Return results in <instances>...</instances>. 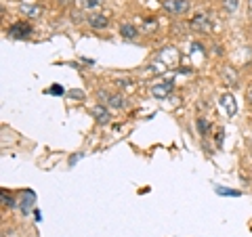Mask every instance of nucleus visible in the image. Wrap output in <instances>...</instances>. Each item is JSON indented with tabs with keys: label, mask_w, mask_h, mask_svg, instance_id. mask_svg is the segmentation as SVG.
<instances>
[{
	"label": "nucleus",
	"mask_w": 252,
	"mask_h": 237,
	"mask_svg": "<svg viewBox=\"0 0 252 237\" xmlns=\"http://www.w3.org/2000/svg\"><path fill=\"white\" fill-rule=\"evenodd\" d=\"M97 99H99V103H103L107 105L109 109H124L126 105V99L122 97L120 92H112V90H107V89H101L97 90Z\"/></svg>",
	"instance_id": "1"
},
{
	"label": "nucleus",
	"mask_w": 252,
	"mask_h": 237,
	"mask_svg": "<svg viewBox=\"0 0 252 237\" xmlns=\"http://www.w3.org/2000/svg\"><path fill=\"white\" fill-rule=\"evenodd\" d=\"M189 0H162V9L175 15V17H181V15H185L189 11Z\"/></svg>",
	"instance_id": "2"
},
{
	"label": "nucleus",
	"mask_w": 252,
	"mask_h": 237,
	"mask_svg": "<svg viewBox=\"0 0 252 237\" xmlns=\"http://www.w3.org/2000/svg\"><path fill=\"white\" fill-rule=\"evenodd\" d=\"M30 34H32V26L28 21H15L13 26L6 30V36L15 38V40H26V38H30Z\"/></svg>",
	"instance_id": "3"
},
{
	"label": "nucleus",
	"mask_w": 252,
	"mask_h": 237,
	"mask_svg": "<svg viewBox=\"0 0 252 237\" xmlns=\"http://www.w3.org/2000/svg\"><path fill=\"white\" fill-rule=\"evenodd\" d=\"M189 28H191L193 31H204V34H208V31H212V21L208 15L204 13H195L191 19H189Z\"/></svg>",
	"instance_id": "4"
},
{
	"label": "nucleus",
	"mask_w": 252,
	"mask_h": 237,
	"mask_svg": "<svg viewBox=\"0 0 252 237\" xmlns=\"http://www.w3.org/2000/svg\"><path fill=\"white\" fill-rule=\"evenodd\" d=\"M91 116L94 118V122L97 124H107L109 120H112V114H109V107L107 105H103V103H97V105H93V109H91Z\"/></svg>",
	"instance_id": "5"
},
{
	"label": "nucleus",
	"mask_w": 252,
	"mask_h": 237,
	"mask_svg": "<svg viewBox=\"0 0 252 237\" xmlns=\"http://www.w3.org/2000/svg\"><path fill=\"white\" fill-rule=\"evenodd\" d=\"M172 89H175V82L172 80H164V82H158L152 86V94L156 99H166L168 94L172 92Z\"/></svg>",
	"instance_id": "6"
},
{
	"label": "nucleus",
	"mask_w": 252,
	"mask_h": 237,
	"mask_svg": "<svg viewBox=\"0 0 252 237\" xmlns=\"http://www.w3.org/2000/svg\"><path fill=\"white\" fill-rule=\"evenodd\" d=\"M220 107H223V112L227 116H235V114H238V103H235V99H233L231 92L220 94Z\"/></svg>",
	"instance_id": "7"
},
{
	"label": "nucleus",
	"mask_w": 252,
	"mask_h": 237,
	"mask_svg": "<svg viewBox=\"0 0 252 237\" xmlns=\"http://www.w3.org/2000/svg\"><path fill=\"white\" fill-rule=\"evenodd\" d=\"M19 11L26 15V19H38L40 15L44 13V9L40 4H32V2H26V4H21L19 6Z\"/></svg>",
	"instance_id": "8"
},
{
	"label": "nucleus",
	"mask_w": 252,
	"mask_h": 237,
	"mask_svg": "<svg viewBox=\"0 0 252 237\" xmlns=\"http://www.w3.org/2000/svg\"><path fill=\"white\" fill-rule=\"evenodd\" d=\"M86 21H89V26L93 30H105L109 26V19L105 15H99V13H91L89 17H86Z\"/></svg>",
	"instance_id": "9"
},
{
	"label": "nucleus",
	"mask_w": 252,
	"mask_h": 237,
	"mask_svg": "<svg viewBox=\"0 0 252 237\" xmlns=\"http://www.w3.org/2000/svg\"><path fill=\"white\" fill-rule=\"evenodd\" d=\"M19 204V208L23 214H30L32 208H34V204H36V195L32 193V191H26V193H21V200L17 202Z\"/></svg>",
	"instance_id": "10"
},
{
	"label": "nucleus",
	"mask_w": 252,
	"mask_h": 237,
	"mask_svg": "<svg viewBox=\"0 0 252 237\" xmlns=\"http://www.w3.org/2000/svg\"><path fill=\"white\" fill-rule=\"evenodd\" d=\"M120 36L128 38V40H135V38L139 36V30L132 26V23H122V26H120Z\"/></svg>",
	"instance_id": "11"
},
{
	"label": "nucleus",
	"mask_w": 252,
	"mask_h": 237,
	"mask_svg": "<svg viewBox=\"0 0 252 237\" xmlns=\"http://www.w3.org/2000/svg\"><path fill=\"white\" fill-rule=\"evenodd\" d=\"M223 80L227 82V86H235L238 84V76H235L231 67H223Z\"/></svg>",
	"instance_id": "12"
},
{
	"label": "nucleus",
	"mask_w": 252,
	"mask_h": 237,
	"mask_svg": "<svg viewBox=\"0 0 252 237\" xmlns=\"http://www.w3.org/2000/svg\"><path fill=\"white\" fill-rule=\"evenodd\" d=\"M78 2H80L82 9H86V11H94V9H99V6L103 4V0H78Z\"/></svg>",
	"instance_id": "13"
},
{
	"label": "nucleus",
	"mask_w": 252,
	"mask_h": 237,
	"mask_svg": "<svg viewBox=\"0 0 252 237\" xmlns=\"http://www.w3.org/2000/svg\"><path fill=\"white\" fill-rule=\"evenodd\" d=\"M0 197H2V206H4V208H15V206H17V202L13 200L11 193L6 191V189H2V191H0Z\"/></svg>",
	"instance_id": "14"
},
{
	"label": "nucleus",
	"mask_w": 252,
	"mask_h": 237,
	"mask_svg": "<svg viewBox=\"0 0 252 237\" xmlns=\"http://www.w3.org/2000/svg\"><path fill=\"white\" fill-rule=\"evenodd\" d=\"M195 126H198V130H200V134H202V137H208L210 124H208V120H206V118H198V122H195Z\"/></svg>",
	"instance_id": "15"
},
{
	"label": "nucleus",
	"mask_w": 252,
	"mask_h": 237,
	"mask_svg": "<svg viewBox=\"0 0 252 237\" xmlns=\"http://www.w3.org/2000/svg\"><path fill=\"white\" fill-rule=\"evenodd\" d=\"M238 0H223V9L225 11H229V13H233L235 9H238Z\"/></svg>",
	"instance_id": "16"
},
{
	"label": "nucleus",
	"mask_w": 252,
	"mask_h": 237,
	"mask_svg": "<svg viewBox=\"0 0 252 237\" xmlns=\"http://www.w3.org/2000/svg\"><path fill=\"white\" fill-rule=\"evenodd\" d=\"M130 84H132L130 78H126V80H124V78H122V80H116V86H118V89H126V86H130Z\"/></svg>",
	"instance_id": "17"
},
{
	"label": "nucleus",
	"mask_w": 252,
	"mask_h": 237,
	"mask_svg": "<svg viewBox=\"0 0 252 237\" xmlns=\"http://www.w3.org/2000/svg\"><path fill=\"white\" fill-rule=\"evenodd\" d=\"M69 17H72V23H80L82 21V11H72Z\"/></svg>",
	"instance_id": "18"
},
{
	"label": "nucleus",
	"mask_w": 252,
	"mask_h": 237,
	"mask_svg": "<svg viewBox=\"0 0 252 237\" xmlns=\"http://www.w3.org/2000/svg\"><path fill=\"white\" fill-rule=\"evenodd\" d=\"M63 92H65V90H63L59 84H53V89L49 90V94H63Z\"/></svg>",
	"instance_id": "19"
},
{
	"label": "nucleus",
	"mask_w": 252,
	"mask_h": 237,
	"mask_svg": "<svg viewBox=\"0 0 252 237\" xmlns=\"http://www.w3.org/2000/svg\"><path fill=\"white\" fill-rule=\"evenodd\" d=\"M69 97H78V99H84V92H82V90H69Z\"/></svg>",
	"instance_id": "20"
},
{
	"label": "nucleus",
	"mask_w": 252,
	"mask_h": 237,
	"mask_svg": "<svg viewBox=\"0 0 252 237\" xmlns=\"http://www.w3.org/2000/svg\"><path fill=\"white\" fill-rule=\"evenodd\" d=\"M57 4H61V6H69V4H74L76 0H55Z\"/></svg>",
	"instance_id": "21"
},
{
	"label": "nucleus",
	"mask_w": 252,
	"mask_h": 237,
	"mask_svg": "<svg viewBox=\"0 0 252 237\" xmlns=\"http://www.w3.org/2000/svg\"><path fill=\"white\" fill-rule=\"evenodd\" d=\"M246 99H248V103L252 105V84H250L248 89H246Z\"/></svg>",
	"instance_id": "22"
},
{
	"label": "nucleus",
	"mask_w": 252,
	"mask_h": 237,
	"mask_svg": "<svg viewBox=\"0 0 252 237\" xmlns=\"http://www.w3.org/2000/svg\"><path fill=\"white\" fill-rule=\"evenodd\" d=\"M2 237H6V235H2Z\"/></svg>",
	"instance_id": "23"
}]
</instances>
